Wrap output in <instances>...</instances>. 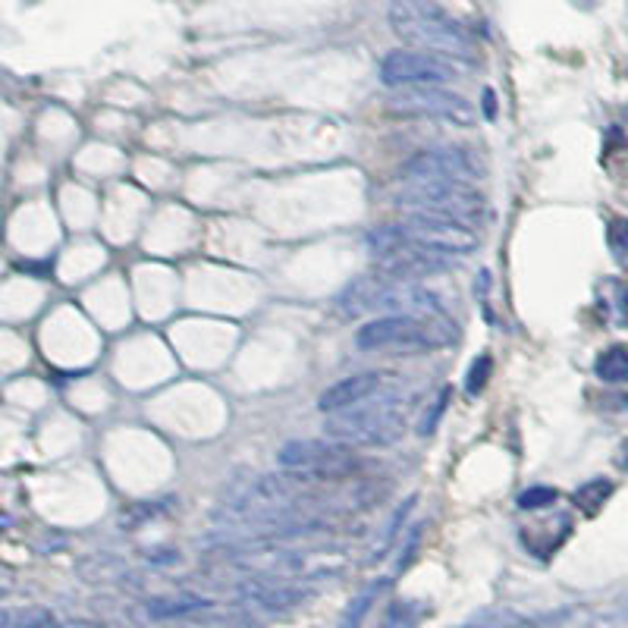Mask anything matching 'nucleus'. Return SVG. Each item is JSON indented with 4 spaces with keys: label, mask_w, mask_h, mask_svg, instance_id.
<instances>
[{
    "label": "nucleus",
    "mask_w": 628,
    "mask_h": 628,
    "mask_svg": "<svg viewBox=\"0 0 628 628\" xmlns=\"http://www.w3.org/2000/svg\"><path fill=\"white\" fill-rule=\"evenodd\" d=\"M485 114H487V120H497V95L487 88L485 92Z\"/></svg>",
    "instance_id": "29"
},
{
    "label": "nucleus",
    "mask_w": 628,
    "mask_h": 628,
    "mask_svg": "<svg viewBox=\"0 0 628 628\" xmlns=\"http://www.w3.org/2000/svg\"><path fill=\"white\" fill-rule=\"evenodd\" d=\"M390 29L400 39L437 57L475 61V39L434 0H396L390 7Z\"/></svg>",
    "instance_id": "2"
},
{
    "label": "nucleus",
    "mask_w": 628,
    "mask_h": 628,
    "mask_svg": "<svg viewBox=\"0 0 628 628\" xmlns=\"http://www.w3.org/2000/svg\"><path fill=\"white\" fill-rule=\"evenodd\" d=\"M626 76H628V70H626Z\"/></svg>",
    "instance_id": "33"
},
{
    "label": "nucleus",
    "mask_w": 628,
    "mask_h": 628,
    "mask_svg": "<svg viewBox=\"0 0 628 628\" xmlns=\"http://www.w3.org/2000/svg\"><path fill=\"white\" fill-rule=\"evenodd\" d=\"M368 248H371V262L377 267V274L393 277V280H425L434 274H446L453 262L449 255H437L430 248L408 243L406 236H400L393 230V223L377 226L371 236H368Z\"/></svg>",
    "instance_id": "6"
},
{
    "label": "nucleus",
    "mask_w": 628,
    "mask_h": 628,
    "mask_svg": "<svg viewBox=\"0 0 628 628\" xmlns=\"http://www.w3.org/2000/svg\"><path fill=\"white\" fill-rule=\"evenodd\" d=\"M412 507H415V497H408L403 507L396 509L393 515H390V525H386V531L381 534V544L374 547V556L371 560H384L386 553H390V547H393V541L400 537V531H403V525H406V515L412 512Z\"/></svg>",
    "instance_id": "22"
},
{
    "label": "nucleus",
    "mask_w": 628,
    "mask_h": 628,
    "mask_svg": "<svg viewBox=\"0 0 628 628\" xmlns=\"http://www.w3.org/2000/svg\"><path fill=\"white\" fill-rule=\"evenodd\" d=\"M207 607H211L207 597H199V594H173V597H155V600H148L145 613H148L151 619H189V616H195V613H202V609Z\"/></svg>",
    "instance_id": "15"
},
{
    "label": "nucleus",
    "mask_w": 628,
    "mask_h": 628,
    "mask_svg": "<svg viewBox=\"0 0 628 628\" xmlns=\"http://www.w3.org/2000/svg\"><path fill=\"white\" fill-rule=\"evenodd\" d=\"M403 177L408 183H430V180L475 183L481 177V167L462 148H427L422 155L408 158Z\"/></svg>",
    "instance_id": "12"
},
{
    "label": "nucleus",
    "mask_w": 628,
    "mask_h": 628,
    "mask_svg": "<svg viewBox=\"0 0 628 628\" xmlns=\"http://www.w3.org/2000/svg\"><path fill=\"white\" fill-rule=\"evenodd\" d=\"M607 248H609V255H613V262L619 264V267L628 274V217H622V214L609 217Z\"/></svg>",
    "instance_id": "21"
},
{
    "label": "nucleus",
    "mask_w": 628,
    "mask_h": 628,
    "mask_svg": "<svg viewBox=\"0 0 628 628\" xmlns=\"http://www.w3.org/2000/svg\"><path fill=\"white\" fill-rule=\"evenodd\" d=\"M622 120L628 123V104H626V107H622Z\"/></svg>",
    "instance_id": "32"
},
{
    "label": "nucleus",
    "mask_w": 628,
    "mask_h": 628,
    "mask_svg": "<svg viewBox=\"0 0 628 628\" xmlns=\"http://www.w3.org/2000/svg\"><path fill=\"white\" fill-rule=\"evenodd\" d=\"M446 403H449V390H444V393H440V396H437V406H430L427 408V415H425V422H422V425H418V430H422V434H434V427L440 425V415H444V408H446Z\"/></svg>",
    "instance_id": "26"
},
{
    "label": "nucleus",
    "mask_w": 628,
    "mask_h": 628,
    "mask_svg": "<svg viewBox=\"0 0 628 628\" xmlns=\"http://www.w3.org/2000/svg\"><path fill=\"white\" fill-rule=\"evenodd\" d=\"M594 374L604 384H628V349L626 345H609L597 355Z\"/></svg>",
    "instance_id": "18"
},
{
    "label": "nucleus",
    "mask_w": 628,
    "mask_h": 628,
    "mask_svg": "<svg viewBox=\"0 0 628 628\" xmlns=\"http://www.w3.org/2000/svg\"><path fill=\"white\" fill-rule=\"evenodd\" d=\"M386 588V582L381 578V582H374V585H368L359 597H352V604L345 607L343 619H340V628H359L362 622H365L368 609L374 607V600L381 597V590Z\"/></svg>",
    "instance_id": "20"
},
{
    "label": "nucleus",
    "mask_w": 628,
    "mask_h": 628,
    "mask_svg": "<svg viewBox=\"0 0 628 628\" xmlns=\"http://www.w3.org/2000/svg\"><path fill=\"white\" fill-rule=\"evenodd\" d=\"M613 459H616V466L622 468V471H628V437L619 444V449H616V456H613Z\"/></svg>",
    "instance_id": "30"
},
{
    "label": "nucleus",
    "mask_w": 628,
    "mask_h": 628,
    "mask_svg": "<svg viewBox=\"0 0 628 628\" xmlns=\"http://www.w3.org/2000/svg\"><path fill=\"white\" fill-rule=\"evenodd\" d=\"M453 79H456V70L437 54H425V51H393L381 61V82L390 88L446 85Z\"/></svg>",
    "instance_id": "11"
},
{
    "label": "nucleus",
    "mask_w": 628,
    "mask_h": 628,
    "mask_svg": "<svg viewBox=\"0 0 628 628\" xmlns=\"http://www.w3.org/2000/svg\"><path fill=\"white\" fill-rule=\"evenodd\" d=\"M277 466L286 468V471L308 475V478H318V481L343 485L349 478H359L362 468H368L371 462L340 440H333V444H327V440H289L277 453Z\"/></svg>",
    "instance_id": "7"
},
{
    "label": "nucleus",
    "mask_w": 628,
    "mask_h": 628,
    "mask_svg": "<svg viewBox=\"0 0 628 628\" xmlns=\"http://www.w3.org/2000/svg\"><path fill=\"white\" fill-rule=\"evenodd\" d=\"M0 628H57L54 609L29 604V607L0 609Z\"/></svg>",
    "instance_id": "16"
},
{
    "label": "nucleus",
    "mask_w": 628,
    "mask_h": 628,
    "mask_svg": "<svg viewBox=\"0 0 628 628\" xmlns=\"http://www.w3.org/2000/svg\"><path fill=\"white\" fill-rule=\"evenodd\" d=\"M386 374H377V371H365V374H355V377H345L340 384L327 386L324 396L318 400V406L321 412H340V408H349V406H359V403H365L371 396H377L381 390L386 386Z\"/></svg>",
    "instance_id": "14"
},
{
    "label": "nucleus",
    "mask_w": 628,
    "mask_h": 628,
    "mask_svg": "<svg viewBox=\"0 0 628 628\" xmlns=\"http://www.w3.org/2000/svg\"><path fill=\"white\" fill-rule=\"evenodd\" d=\"M167 507H170V503H139V507H132L126 512V515H136V519H126L123 525L136 528L142 525V522H151V519H158Z\"/></svg>",
    "instance_id": "25"
},
{
    "label": "nucleus",
    "mask_w": 628,
    "mask_h": 628,
    "mask_svg": "<svg viewBox=\"0 0 628 628\" xmlns=\"http://www.w3.org/2000/svg\"><path fill=\"white\" fill-rule=\"evenodd\" d=\"M560 500V493L553 487H528L525 493L519 497V507L522 509H544L553 507Z\"/></svg>",
    "instance_id": "24"
},
{
    "label": "nucleus",
    "mask_w": 628,
    "mask_h": 628,
    "mask_svg": "<svg viewBox=\"0 0 628 628\" xmlns=\"http://www.w3.org/2000/svg\"><path fill=\"white\" fill-rule=\"evenodd\" d=\"M427 616V607L422 600H393L384 609L381 628H418Z\"/></svg>",
    "instance_id": "19"
},
{
    "label": "nucleus",
    "mask_w": 628,
    "mask_h": 628,
    "mask_svg": "<svg viewBox=\"0 0 628 628\" xmlns=\"http://www.w3.org/2000/svg\"><path fill=\"white\" fill-rule=\"evenodd\" d=\"M609 497H613V481L594 478V481L582 485L572 493V503H575L578 512H585V519H594V515H600V509L607 507Z\"/></svg>",
    "instance_id": "17"
},
{
    "label": "nucleus",
    "mask_w": 628,
    "mask_h": 628,
    "mask_svg": "<svg viewBox=\"0 0 628 628\" xmlns=\"http://www.w3.org/2000/svg\"><path fill=\"white\" fill-rule=\"evenodd\" d=\"M337 305L345 315H415V318H425V321L453 330L449 311L440 302V296L418 286L415 280H393L384 274H368L345 286Z\"/></svg>",
    "instance_id": "1"
},
{
    "label": "nucleus",
    "mask_w": 628,
    "mask_h": 628,
    "mask_svg": "<svg viewBox=\"0 0 628 628\" xmlns=\"http://www.w3.org/2000/svg\"><path fill=\"white\" fill-rule=\"evenodd\" d=\"M393 230L400 236H406L408 243L430 248L437 255H471L478 252V230L466 223L444 221V217H427V214H406L400 223H393Z\"/></svg>",
    "instance_id": "9"
},
{
    "label": "nucleus",
    "mask_w": 628,
    "mask_h": 628,
    "mask_svg": "<svg viewBox=\"0 0 628 628\" xmlns=\"http://www.w3.org/2000/svg\"><path fill=\"white\" fill-rule=\"evenodd\" d=\"M422 534H425V525H415L412 528V534H408V541H406V550H403V556H400V572L408 566V560L415 556V547H418V541H422Z\"/></svg>",
    "instance_id": "27"
},
{
    "label": "nucleus",
    "mask_w": 628,
    "mask_h": 628,
    "mask_svg": "<svg viewBox=\"0 0 628 628\" xmlns=\"http://www.w3.org/2000/svg\"><path fill=\"white\" fill-rule=\"evenodd\" d=\"M490 374H493V359H490V355H478L466 374L468 396H481V393H485L487 381H490Z\"/></svg>",
    "instance_id": "23"
},
{
    "label": "nucleus",
    "mask_w": 628,
    "mask_h": 628,
    "mask_svg": "<svg viewBox=\"0 0 628 628\" xmlns=\"http://www.w3.org/2000/svg\"><path fill=\"white\" fill-rule=\"evenodd\" d=\"M311 590L305 588L302 582H284V578H255L243 585V597L255 607L270 609V613H284V609L299 607L302 600H308Z\"/></svg>",
    "instance_id": "13"
},
{
    "label": "nucleus",
    "mask_w": 628,
    "mask_h": 628,
    "mask_svg": "<svg viewBox=\"0 0 628 628\" xmlns=\"http://www.w3.org/2000/svg\"><path fill=\"white\" fill-rule=\"evenodd\" d=\"M233 563L262 578H284V582H308V578H330L349 566L345 550L333 547H289L284 541H262L248 550H240Z\"/></svg>",
    "instance_id": "3"
},
{
    "label": "nucleus",
    "mask_w": 628,
    "mask_h": 628,
    "mask_svg": "<svg viewBox=\"0 0 628 628\" xmlns=\"http://www.w3.org/2000/svg\"><path fill=\"white\" fill-rule=\"evenodd\" d=\"M386 107L400 117H430V120H449L471 126L475 123V110L471 104L456 95V92H446L444 85H418V88H408V92H396Z\"/></svg>",
    "instance_id": "10"
},
{
    "label": "nucleus",
    "mask_w": 628,
    "mask_h": 628,
    "mask_svg": "<svg viewBox=\"0 0 628 628\" xmlns=\"http://www.w3.org/2000/svg\"><path fill=\"white\" fill-rule=\"evenodd\" d=\"M619 311H622V318H626V324H628V284L626 286H619Z\"/></svg>",
    "instance_id": "31"
},
{
    "label": "nucleus",
    "mask_w": 628,
    "mask_h": 628,
    "mask_svg": "<svg viewBox=\"0 0 628 628\" xmlns=\"http://www.w3.org/2000/svg\"><path fill=\"white\" fill-rule=\"evenodd\" d=\"M381 396V393H377ZM408 427L406 408L393 400H365L359 406L340 408L330 412V418L324 422V434L330 440L352 446H393L403 440Z\"/></svg>",
    "instance_id": "4"
},
{
    "label": "nucleus",
    "mask_w": 628,
    "mask_h": 628,
    "mask_svg": "<svg viewBox=\"0 0 628 628\" xmlns=\"http://www.w3.org/2000/svg\"><path fill=\"white\" fill-rule=\"evenodd\" d=\"M396 207L403 214H427L444 221L481 226L487 221L485 195L471 183H449V180H430V183H408L396 195Z\"/></svg>",
    "instance_id": "5"
},
{
    "label": "nucleus",
    "mask_w": 628,
    "mask_h": 628,
    "mask_svg": "<svg viewBox=\"0 0 628 628\" xmlns=\"http://www.w3.org/2000/svg\"><path fill=\"white\" fill-rule=\"evenodd\" d=\"M453 337L456 330L415 318V315H384V318H371L368 324L355 330V345L362 352H381V349L425 352L434 345L449 343Z\"/></svg>",
    "instance_id": "8"
},
{
    "label": "nucleus",
    "mask_w": 628,
    "mask_h": 628,
    "mask_svg": "<svg viewBox=\"0 0 628 628\" xmlns=\"http://www.w3.org/2000/svg\"><path fill=\"white\" fill-rule=\"evenodd\" d=\"M13 588H17V575L7 566H0V600H3L7 594H13Z\"/></svg>",
    "instance_id": "28"
}]
</instances>
